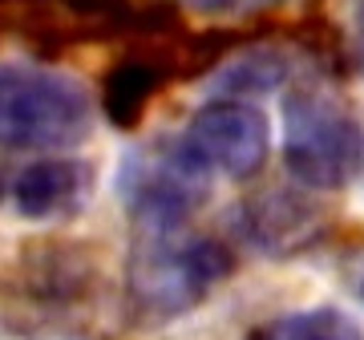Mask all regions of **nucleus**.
I'll return each mask as SVG.
<instances>
[{
  "label": "nucleus",
  "instance_id": "1",
  "mask_svg": "<svg viewBox=\"0 0 364 340\" xmlns=\"http://www.w3.org/2000/svg\"><path fill=\"white\" fill-rule=\"evenodd\" d=\"M235 272L231 251L210 235H186L182 227H142L126 260V296L146 324H170L195 312Z\"/></svg>",
  "mask_w": 364,
  "mask_h": 340
},
{
  "label": "nucleus",
  "instance_id": "2",
  "mask_svg": "<svg viewBox=\"0 0 364 340\" xmlns=\"http://www.w3.org/2000/svg\"><path fill=\"white\" fill-rule=\"evenodd\" d=\"M93 134V97L77 78L45 65H0V146L73 150Z\"/></svg>",
  "mask_w": 364,
  "mask_h": 340
},
{
  "label": "nucleus",
  "instance_id": "3",
  "mask_svg": "<svg viewBox=\"0 0 364 340\" xmlns=\"http://www.w3.org/2000/svg\"><path fill=\"white\" fill-rule=\"evenodd\" d=\"M364 158L360 122L336 93L291 85L284 97V166L308 191H340Z\"/></svg>",
  "mask_w": 364,
  "mask_h": 340
},
{
  "label": "nucleus",
  "instance_id": "4",
  "mask_svg": "<svg viewBox=\"0 0 364 340\" xmlns=\"http://www.w3.org/2000/svg\"><path fill=\"white\" fill-rule=\"evenodd\" d=\"M178 142L207 174L243 183L255 179L272 154V122L247 97H215L195 110Z\"/></svg>",
  "mask_w": 364,
  "mask_h": 340
},
{
  "label": "nucleus",
  "instance_id": "5",
  "mask_svg": "<svg viewBox=\"0 0 364 340\" xmlns=\"http://www.w3.org/2000/svg\"><path fill=\"white\" fill-rule=\"evenodd\" d=\"M117 195L142 227H182L207 195V170L182 150V142L134 150L117 174Z\"/></svg>",
  "mask_w": 364,
  "mask_h": 340
},
{
  "label": "nucleus",
  "instance_id": "6",
  "mask_svg": "<svg viewBox=\"0 0 364 340\" xmlns=\"http://www.w3.org/2000/svg\"><path fill=\"white\" fill-rule=\"evenodd\" d=\"M93 195V166L81 158H41L25 166L13 183V207L21 219L53 223L73 219Z\"/></svg>",
  "mask_w": 364,
  "mask_h": 340
},
{
  "label": "nucleus",
  "instance_id": "7",
  "mask_svg": "<svg viewBox=\"0 0 364 340\" xmlns=\"http://www.w3.org/2000/svg\"><path fill=\"white\" fill-rule=\"evenodd\" d=\"M239 219H243V235L267 255H296L320 235L324 223L320 211L296 191H263L243 203Z\"/></svg>",
  "mask_w": 364,
  "mask_h": 340
},
{
  "label": "nucleus",
  "instance_id": "8",
  "mask_svg": "<svg viewBox=\"0 0 364 340\" xmlns=\"http://www.w3.org/2000/svg\"><path fill=\"white\" fill-rule=\"evenodd\" d=\"M166 81V69L162 61H146V57H126L109 69L102 90V105L105 118L114 126H126L130 130L134 122L142 118V110L150 105V97L158 93V85Z\"/></svg>",
  "mask_w": 364,
  "mask_h": 340
},
{
  "label": "nucleus",
  "instance_id": "9",
  "mask_svg": "<svg viewBox=\"0 0 364 340\" xmlns=\"http://www.w3.org/2000/svg\"><path fill=\"white\" fill-rule=\"evenodd\" d=\"M243 340H364V328L340 308H304L263 320Z\"/></svg>",
  "mask_w": 364,
  "mask_h": 340
},
{
  "label": "nucleus",
  "instance_id": "10",
  "mask_svg": "<svg viewBox=\"0 0 364 340\" xmlns=\"http://www.w3.org/2000/svg\"><path fill=\"white\" fill-rule=\"evenodd\" d=\"M207 13H259V9H272L279 0H198Z\"/></svg>",
  "mask_w": 364,
  "mask_h": 340
},
{
  "label": "nucleus",
  "instance_id": "11",
  "mask_svg": "<svg viewBox=\"0 0 364 340\" xmlns=\"http://www.w3.org/2000/svg\"><path fill=\"white\" fill-rule=\"evenodd\" d=\"M356 49H360V65H364V0L356 4Z\"/></svg>",
  "mask_w": 364,
  "mask_h": 340
},
{
  "label": "nucleus",
  "instance_id": "12",
  "mask_svg": "<svg viewBox=\"0 0 364 340\" xmlns=\"http://www.w3.org/2000/svg\"><path fill=\"white\" fill-rule=\"evenodd\" d=\"M360 296H364V280H360Z\"/></svg>",
  "mask_w": 364,
  "mask_h": 340
}]
</instances>
